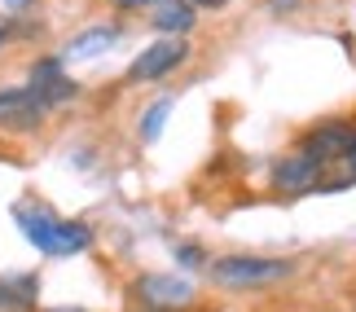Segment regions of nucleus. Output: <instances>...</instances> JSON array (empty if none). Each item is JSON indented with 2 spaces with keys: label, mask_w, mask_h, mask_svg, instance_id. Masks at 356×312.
Instances as JSON below:
<instances>
[{
  "label": "nucleus",
  "mask_w": 356,
  "mask_h": 312,
  "mask_svg": "<svg viewBox=\"0 0 356 312\" xmlns=\"http://www.w3.org/2000/svg\"><path fill=\"white\" fill-rule=\"evenodd\" d=\"M168 115H172V97H159L154 106H145V110H141V141H145V145H154V141L163 137Z\"/></svg>",
  "instance_id": "obj_12"
},
{
  "label": "nucleus",
  "mask_w": 356,
  "mask_h": 312,
  "mask_svg": "<svg viewBox=\"0 0 356 312\" xmlns=\"http://www.w3.org/2000/svg\"><path fill=\"white\" fill-rule=\"evenodd\" d=\"M44 312H88V308H44Z\"/></svg>",
  "instance_id": "obj_19"
},
{
  "label": "nucleus",
  "mask_w": 356,
  "mask_h": 312,
  "mask_svg": "<svg viewBox=\"0 0 356 312\" xmlns=\"http://www.w3.org/2000/svg\"><path fill=\"white\" fill-rule=\"evenodd\" d=\"M115 5H119V9H145V5H149V9H154V5H159V0H115Z\"/></svg>",
  "instance_id": "obj_17"
},
{
  "label": "nucleus",
  "mask_w": 356,
  "mask_h": 312,
  "mask_svg": "<svg viewBox=\"0 0 356 312\" xmlns=\"http://www.w3.org/2000/svg\"><path fill=\"white\" fill-rule=\"evenodd\" d=\"M352 132H356V124H348V119H325V124L308 128L304 137H299L295 150H299V154H308V158L317 163V167H321L325 176H330V167H339V163L348 158Z\"/></svg>",
  "instance_id": "obj_6"
},
{
  "label": "nucleus",
  "mask_w": 356,
  "mask_h": 312,
  "mask_svg": "<svg viewBox=\"0 0 356 312\" xmlns=\"http://www.w3.org/2000/svg\"><path fill=\"white\" fill-rule=\"evenodd\" d=\"M149 26L159 35H172V40H185L189 31L198 26V9L189 0H159L154 13H149Z\"/></svg>",
  "instance_id": "obj_9"
},
{
  "label": "nucleus",
  "mask_w": 356,
  "mask_h": 312,
  "mask_svg": "<svg viewBox=\"0 0 356 312\" xmlns=\"http://www.w3.org/2000/svg\"><path fill=\"white\" fill-rule=\"evenodd\" d=\"M44 119H49V106L26 84L0 88V132L5 137H31V132L44 128Z\"/></svg>",
  "instance_id": "obj_5"
},
{
  "label": "nucleus",
  "mask_w": 356,
  "mask_h": 312,
  "mask_svg": "<svg viewBox=\"0 0 356 312\" xmlns=\"http://www.w3.org/2000/svg\"><path fill=\"white\" fill-rule=\"evenodd\" d=\"M295 273V260L277 255H220L211 260V281L220 290H264Z\"/></svg>",
  "instance_id": "obj_2"
},
{
  "label": "nucleus",
  "mask_w": 356,
  "mask_h": 312,
  "mask_svg": "<svg viewBox=\"0 0 356 312\" xmlns=\"http://www.w3.org/2000/svg\"><path fill=\"white\" fill-rule=\"evenodd\" d=\"M268 181H273V189H277V194H286V198H299V194H312V189H321L325 172H321V167H317V163H312L308 154L291 150V154H282L277 163H273Z\"/></svg>",
  "instance_id": "obj_8"
},
{
  "label": "nucleus",
  "mask_w": 356,
  "mask_h": 312,
  "mask_svg": "<svg viewBox=\"0 0 356 312\" xmlns=\"http://www.w3.org/2000/svg\"><path fill=\"white\" fill-rule=\"evenodd\" d=\"M176 264L181 268H202L207 264V251H202L198 242H181V247H176Z\"/></svg>",
  "instance_id": "obj_13"
},
{
  "label": "nucleus",
  "mask_w": 356,
  "mask_h": 312,
  "mask_svg": "<svg viewBox=\"0 0 356 312\" xmlns=\"http://www.w3.org/2000/svg\"><path fill=\"white\" fill-rule=\"evenodd\" d=\"M119 35H123V26H84V31H75L71 40H66V49H62V58H102L106 49H115L119 44Z\"/></svg>",
  "instance_id": "obj_11"
},
{
  "label": "nucleus",
  "mask_w": 356,
  "mask_h": 312,
  "mask_svg": "<svg viewBox=\"0 0 356 312\" xmlns=\"http://www.w3.org/2000/svg\"><path fill=\"white\" fill-rule=\"evenodd\" d=\"M9 40H18V26H13L9 13H0V53L9 49Z\"/></svg>",
  "instance_id": "obj_14"
},
{
  "label": "nucleus",
  "mask_w": 356,
  "mask_h": 312,
  "mask_svg": "<svg viewBox=\"0 0 356 312\" xmlns=\"http://www.w3.org/2000/svg\"><path fill=\"white\" fill-rule=\"evenodd\" d=\"M185 62H189V40L163 35V40H154L149 49H141L132 58V66L123 71V84H128V88H136V84H159V79L176 75Z\"/></svg>",
  "instance_id": "obj_3"
},
{
  "label": "nucleus",
  "mask_w": 356,
  "mask_h": 312,
  "mask_svg": "<svg viewBox=\"0 0 356 312\" xmlns=\"http://www.w3.org/2000/svg\"><path fill=\"white\" fill-rule=\"evenodd\" d=\"M62 62H66L62 53H44V58H35L31 71H26V88H31L35 97L49 106V115L62 110V106H71L79 97V84L62 71Z\"/></svg>",
  "instance_id": "obj_7"
},
{
  "label": "nucleus",
  "mask_w": 356,
  "mask_h": 312,
  "mask_svg": "<svg viewBox=\"0 0 356 312\" xmlns=\"http://www.w3.org/2000/svg\"><path fill=\"white\" fill-rule=\"evenodd\" d=\"M40 5V0H5V9H9V18H22V13H31Z\"/></svg>",
  "instance_id": "obj_15"
},
{
  "label": "nucleus",
  "mask_w": 356,
  "mask_h": 312,
  "mask_svg": "<svg viewBox=\"0 0 356 312\" xmlns=\"http://www.w3.org/2000/svg\"><path fill=\"white\" fill-rule=\"evenodd\" d=\"M13 224H18V233L31 242V247L44 255V260H71V255H84L92 247V238H97V229L88 220H71V215L53 211L49 202L40 198H18L9 207Z\"/></svg>",
  "instance_id": "obj_1"
},
{
  "label": "nucleus",
  "mask_w": 356,
  "mask_h": 312,
  "mask_svg": "<svg viewBox=\"0 0 356 312\" xmlns=\"http://www.w3.org/2000/svg\"><path fill=\"white\" fill-rule=\"evenodd\" d=\"M40 308V277L35 273H5L0 277V312H35Z\"/></svg>",
  "instance_id": "obj_10"
},
{
  "label": "nucleus",
  "mask_w": 356,
  "mask_h": 312,
  "mask_svg": "<svg viewBox=\"0 0 356 312\" xmlns=\"http://www.w3.org/2000/svg\"><path fill=\"white\" fill-rule=\"evenodd\" d=\"M128 295L141 304V312H181L194 304V286L172 273H141L128 286Z\"/></svg>",
  "instance_id": "obj_4"
},
{
  "label": "nucleus",
  "mask_w": 356,
  "mask_h": 312,
  "mask_svg": "<svg viewBox=\"0 0 356 312\" xmlns=\"http://www.w3.org/2000/svg\"><path fill=\"white\" fill-rule=\"evenodd\" d=\"M189 5H194V9H225L229 0H189Z\"/></svg>",
  "instance_id": "obj_18"
},
{
  "label": "nucleus",
  "mask_w": 356,
  "mask_h": 312,
  "mask_svg": "<svg viewBox=\"0 0 356 312\" xmlns=\"http://www.w3.org/2000/svg\"><path fill=\"white\" fill-rule=\"evenodd\" d=\"M343 167H348V181L356 185V132H352V145H348V158H343Z\"/></svg>",
  "instance_id": "obj_16"
}]
</instances>
